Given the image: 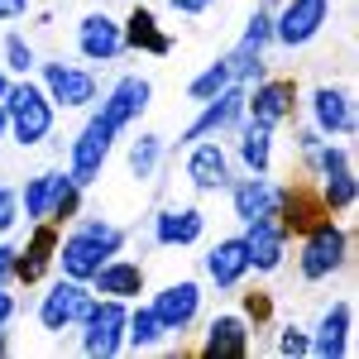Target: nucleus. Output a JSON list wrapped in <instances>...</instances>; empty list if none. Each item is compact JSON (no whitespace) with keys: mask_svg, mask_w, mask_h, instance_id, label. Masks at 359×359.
<instances>
[{"mask_svg":"<svg viewBox=\"0 0 359 359\" xmlns=\"http://www.w3.org/2000/svg\"><path fill=\"white\" fill-rule=\"evenodd\" d=\"M235 158L245 163V172H269L273 168V130L254 125V120H240L235 125Z\"/></svg>","mask_w":359,"mask_h":359,"instance_id":"393cba45","label":"nucleus"},{"mask_svg":"<svg viewBox=\"0 0 359 359\" xmlns=\"http://www.w3.org/2000/svg\"><path fill=\"white\" fill-rule=\"evenodd\" d=\"M230 82H235V72H230V57H216L211 67H201L192 82H187V101H192V106H201V101H211L216 91H225Z\"/></svg>","mask_w":359,"mask_h":359,"instance_id":"c756f323","label":"nucleus"},{"mask_svg":"<svg viewBox=\"0 0 359 359\" xmlns=\"http://www.w3.org/2000/svg\"><path fill=\"white\" fill-rule=\"evenodd\" d=\"M355 196H359L355 163L335 168V172H326V177H316V201H321L326 216H345V211H355Z\"/></svg>","mask_w":359,"mask_h":359,"instance_id":"a878e982","label":"nucleus"},{"mask_svg":"<svg viewBox=\"0 0 359 359\" xmlns=\"http://www.w3.org/2000/svg\"><path fill=\"white\" fill-rule=\"evenodd\" d=\"M201 269H206V278H211V287H216V292H235V287L249 278L245 235H225V240H216V245L206 249Z\"/></svg>","mask_w":359,"mask_h":359,"instance_id":"6ab92c4d","label":"nucleus"},{"mask_svg":"<svg viewBox=\"0 0 359 359\" xmlns=\"http://www.w3.org/2000/svg\"><path fill=\"white\" fill-rule=\"evenodd\" d=\"M201 297H206L201 283H196V278H182V283H168L163 292H154V302H149V306H154L158 326H163L168 335L182 340V335L201 321Z\"/></svg>","mask_w":359,"mask_h":359,"instance_id":"9b49d317","label":"nucleus"},{"mask_svg":"<svg viewBox=\"0 0 359 359\" xmlns=\"http://www.w3.org/2000/svg\"><path fill=\"white\" fill-rule=\"evenodd\" d=\"M53 254H57V230H53V221H34L29 245L15 254V283H39V278H48Z\"/></svg>","mask_w":359,"mask_h":359,"instance_id":"5701e85b","label":"nucleus"},{"mask_svg":"<svg viewBox=\"0 0 359 359\" xmlns=\"http://www.w3.org/2000/svg\"><path fill=\"white\" fill-rule=\"evenodd\" d=\"M15 254H20L15 245H0V287L15 283Z\"/></svg>","mask_w":359,"mask_h":359,"instance_id":"c9c22d12","label":"nucleus"},{"mask_svg":"<svg viewBox=\"0 0 359 359\" xmlns=\"http://www.w3.org/2000/svg\"><path fill=\"white\" fill-rule=\"evenodd\" d=\"M245 82H230L225 91H216L211 101H201V111H196L192 125H182V135H177V144L187 149V144H196V139H211V135H230L240 120H245Z\"/></svg>","mask_w":359,"mask_h":359,"instance_id":"6e6552de","label":"nucleus"},{"mask_svg":"<svg viewBox=\"0 0 359 359\" xmlns=\"http://www.w3.org/2000/svg\"><path fill=\"white\" fill-rule=\"evenodd\" d=\"M0 355H10V340H5V331H0Z\"/></svg>","mask_w":359,"mask_h":359,"instance_id":"ea45409f","label":"nucleus"},{"mask_svg":"<svg viewBox=\"0 0 359 359\" xmlns=\"http://www.w3.org/2000/svg\"><path fill=\"white\" fill-rule=\"evenodd\" d=\"M230 72H235V82H245V86H254V82H264L269 77V67H264V48H254V43H235L230 48Z\"/></svg>","mask_w":359,"mask_h":359,"instance_id":"7c9ffc66","label":"nucleus"},{"mask_svg":"<svg viewBox=\"0 0 359 359\" xmlns=\"http://www.w3.org/2000/svg\"><path fill=\"white\" fill-rule=\"evenodd\" d=\"M15 311H20V302H15V297H10V292L0 287V331H5V326L15 321Z\"/></svg>","mask_w":359,"mask_h":359,"instance_id":"58836bf2","label":"nucleus"},{"mask_svg":"<svg viewBox=\"0 0 359 359\" xmlns=\"http://www.w3.org/2000/svg\"><path fill=\"white\" fill-rule=\"evenodd\" d=\"M278 355H287V359H302L306 355V331L302 326H278Z\"/></svg>","mask_w":359,"mask_h":359,"instance_id":"72a5a7b5","label":"nucleus"},{"mask_svg":"<svg viewBox=\"0 0 359 359\" xmlns=\"http://www.w3.org/2000/svg\"><path fill=\"white\" fill-rule=\"evenodd\" d=\"M77 53L86 57V62H115V57L125 53V29H120V20H111V15H82V25H77Z\"/></svg>","mask_w":359,"mask_h":359,"instance_id":"aec40b11","label":"nucleus"},{"mask_svg":"<svg viewBox=\"0 0 359 359\" xmlns=\"http://www.w3.org/2000/svg\"><path fill=\"white\" fill-rule=\"evenodd\" d=\"M230 211H235V221L249 225L259 221V216H283V201H287V187L273 182L269 172H245V177H230Z\"/></svg>","mask_w":359,"mask_h":359,"instance_id":"1a4fd4ad","label":"nucleus"},{"mask_svg":"<svg viewBox=\"0 0 359 359\" xmlns=\"http://www.w3.org/2000/svg\"><path fill=\"white\" fill-rule=\"evenodd\" d=\"M125 53H154V57H168L172 53V39L163 34V25H158V15L154 10H130V20H125Z\"/></svg>","mask_w":359,"mask_h":359,"instance_id":"b1692460","label":"nucleus"},{"mask_svg":"<svg viewBox=\"0 0 359 359\" xmlns=\"http://www.w3.org/2000/svg\"><path fill=\"white\" fill-rule=\"evenodd\" d=\"M91 302H96L91 283H77V278H57V283H48V292L39 297V326H43L48 335L72 331V326H82V316L91 311Z\"/></svg>","mask_w":359,"mask_h":359,"instance_id":"0eeeda50","label":"nucleus"},{"mask_svg":"<svg viewBox=\"0 0 359 359\" xmlns=\"http://www.w3.org/2000/svg\"><path fill=\"white\" fill-rule=\"evenodd\" d=\"M311 111V130H321L326 139H355V101L340 86H316L306 96Z\"/></svg>","mask_w":359,"mask_h":359,"instance_id":"a211bd4d","label":"nucleus"},{"mask_svg":"<svg viewBox=\"0 0 359 359\" xmlns=\"http://www.w3.org/2000/svg\"><path fill=\"white\" fill-rule=\"evenodd\" d=\"M53 125H57V106L48 101L43 86L29 82V77L10 82V91H5V130L15 135L20 149H39L53 135Z\"/></svg>","mask_w":359,"mask_h":359,"instance_id":"f03ea898","label":"nucleus"},{"mask_svg":"<svg viewBox=\"0 0 359 359\" xmlns=\"http://www.w3.org/2000/svg\"><path fill=\"white\" fill-rule=\"evenodd\" d=\"M0 135H5V106H0Z\"/></svg>","mask_w":359,"mask_h":359,"instance_id":"a19ab883","label":"nucleus"},{"mask_svg":"<svg viewBox=\"0 0 359 359\" xmlns=\"http://www.w3.org/2000/svg\"><path fill=\"white\" fill-rule=\"evenodd\" d=\"M254 345V326L240 311H216L201 335V359H245Z\"/></svg>","mask_w":359,"mask_h":359,"instance_id":"f3484780","label":"nucleus"},{"mask_svg":"<svg viewBox=\"0 0 359 359\" xmlns=\"http://www.w3.org/2000/svg\"><path fill=\"white\" fill-rule=\"evenodd\" d=\"M149 101H154V82H149V77H139V72H125V77L101 96V120H106L111 130L125 135L139 115L149 111Z\"/></svg>","mask_w":359,"mask_h":359,"instance_id":"2eb2a0df","label":"nucleus"},{"mask_svg":"<svg viewBox=\"0 0 359 359\" xmlns=\"http://www.w3.org/2000/svg\"><path fill=\"white\" fill-rule=\"evenodd\" d=\"M326 25H331V0H283L273 10V43L306 48Z\"/></svg>","mask_w":359,"mask_h":359,"instance_id":"9d476101","label":"nucleus"},{"mask_svg":"<svg viewBox=\"0 0 359 359\" xmlns=\"http://www.w3.org/2000/svg\"><path fill=\"white\" fill-rule=\"evenodd\" d=\"M34 62H39V57H34V43H29L25 34H10V39H5V67H10L15 77H29Z\"/></svg>","mask_w":359,"mask_h":359,"instance_id":"473e14b6","label":"nucleus"},{"mask_svg":"<svg viewBox=\"0 0 359 359\" xmlns=\"http://www.w3.org/2000/svg\"><path fill=\"white\" fill-rule=\"evenodd\" d=\"M350 331H355V306L331 302L316 316V326L306 331V355L311 359H345L350 355Z\"/></svg>","mask_w":359,"mask_h":359,"instance_id":"dca6fc26","label":"nucleus"},{"mask_svg":"<svg viewBox=\"0 0 359 359\" xmlns=\"http://www.w3.org/2000/svg\"><path fill=\"white\" fill-rule=\"evenodd\" d=\"M43 91H48V101H53L57 111H86V106H96L101 101V77L82 67V62H43Z\"/></svg>","mask_w":359,"mask_h":359,"instance_id":"423d86ee","label":"nucleus"},{"mask_svg":"<svg viewBox=\"0 0 359 359\" xmlns=\"http://www.w3.org/2000/svg\"><path fill=\"white\" fill-rule=\"evenodd\" d=\"M292 111H297V86L287 77H264L245 91V120H254V125L278 130L283 120H292Z\"/></svg>","mask_w":359,"mask_h":359,"instance_id":"4468645a","label":"nucleus"},{"mask_svg":"<svg viewBox=\"0 0 359 359\" xmlns=\"http://www.w3.org/2000/svg\"><path fill=\"white\" fill-rule=\"evenodd\" d=\"M163 135H139L130 139V177L135 182H154V172H158V163H163Z\"/></svg>","mask_w":359,"mask_h":359,"instance_id":"c85d7f7f","label":"nucleus"},{"mask_svg":"<svg viewBox=\"0 0 359 359\" xmlns=\"http://www.w3.org/2000/svg\"><path fill=\"white\" fill-rule=\"evenodd\" d=\"M350 264V230L331 216L311 221L302 230V254H297V273L302 283H326Z\"/></svg>","mask_w":359,"mask_h":359,"instance_id":"7ed1b4c3","label":"nucleus"},{"mask_svg":"<svg viewBox=\"0 0 359 359\" xmlns=\"http://www.w3.org/2000/svg\"><path fill=\"white\" fill-rule=\"evenodd\" d=\"M206 235V216L201 206H163L154 211V245L163 249H187Z\"/></svg>","mask_w":359,"mask_h":359,"instance_id":"412c9836","label":"nucleus"},{"mask_svg":"<svg viewBox=\"0 0 359 359\" xmlns=\"http://www.w3.org/2000/svg\"><path fill=\"white\" fill-rule=\"evenodd\" d=\"M168 340V331L158 326L154 306H130V321H125V350H158Z\"/></svg>","mask_w":359,"mask_h":359,"instance_id":"cd10ccee","label":"nucleus"},{"mask_svg":"<svg viewBox=\"0 0 359 359\" xmlns=\"http://www.w3.org/2000/svg\"><path fill=\"white\" fill-rule=\"evenodd\" d=\"M29 15V0H0V25H15Z\"/></svg>","mask_w":359,"mask_h":359,"instance_id":"e433bc0d","label":"nucleus"},{"mask_svg":"<svg viewBox=\"0 0 359 359\" xmlns=\"http://www.w3.org/2000/svg\"><path fill=\"white\" fill-rule=\"evenodd\" d=\"M125 240H130V230H125V225L106 221V216H86V221H77L67 235H57L53 264L62 269V278L91 283V273H96L106 259H115V254L125 249Z\"/></svg>","mask_w":359,"mask_h":359,"instance_id":"f257e3e1","label":"nucleus"},{"mask_svg":"<svg viewBox=\"0 0 359 359\" xmlns=\"http://www.w3.org/2000/svg\"><path fill=\"white\" fill-rule=\"evenodd\" d=\"M182 172H187V182H192V192L211 196V192H225L230 187V154L221 149V139H196V144H187V163H182Z\"/></svg>","mask_w":359,"mask_h":359,"instance_id":"f8f14e48","label":"nucleus"},{"mask_svg":"<svg viewBox=\"0 0 359 359\" xmlns=\"http://www.w3.org/2000/svg\"><path fill=\"white\" fill-rule=\"evenodd\" d=\"M125 321H130V302L96 297L91 311L82 316V355H91V359L125 355Z\"/></svg>","mask_w":359,"mask_h":359,"instance_id":"39448f33","label":"nucleus"},{"mask_svg":"<svg viewBox=\"0 0 359 359\" xmlns=\"http://www.w3.org/2000/svg\"><path fill=\"white\" fill-rule=\"evenodd\" d=\"M57 187H62V172L57 168H48V172H34V177H25V192H20V216H25L29 225L34 221H48V211H53V196Z\"/></svg>","mask_w":359,"mask_h":359,"instance_id":"bb28decb","label":"nucleus"},{"mask_svg":"<svg viewBox=\"0 0 359 359\" xmlns=\"http://www.w3.org/2000/svg\"><path fill=\"white\" fill-rule=\"evenodd\" d=\"M168 5H172L177 15H206V10H211V0H168Z\"/></svg>","mask_w":359,"mask_h":359,"instance_id":"4c0bfd02","label":"nucleus"},{"mask_svg":"<svg viewBox=\"0 0 359 359\" xmlns=\"http://www.w3.org/2000/svg\"><path fill=\"white\" fill-rule=\"evenodd\" d=\"M20 221V192L15 187H0V235H10Z\"/></svg>","mask_w":359,"mask_h":359,"instance_id":"f704fd0d","label":"nucleus"},{"mask_svg":"<svg viewBox=\"0 0 359 359\" xmlns=\"http://www.w3.org/2000/svg\"><path fill=\"white\" fill-rule=\"evenodd\" d=\"M91 292L96 297H115V302H139L144 292V264L139 259H106L96 273H91Z\"/></svg>","mask_w":359,"mask_h":359,"instance_id":"4be33fe9","label":"nucleus"},{"mask_svg":"<svg viewBox=\"0 0 359 359\" xmlns=\"http://www.w3.org/2000/svg\"><path fill=\"white\" fill-rule=\"evenodd\" d=\"M115 139H120V130H111V125L101 120V111L86 115V125L77 130V139L67 144V172H72V182H77V187L101 182V172H106V158H111Z\"/></svg>","mask_w":359,"mask_h":359,"instance_id":"20e7f679","label":"nucleus"},{"mask_svg":"<svg viewBox=\"0 0 359 359\" xmlns=\"http://www.w3.org/2000/svg\"><path fill=\"white\" fill-rule=\"evenodd\" d=\"M287 240L292 230L283 225V216H259L245 225V249H249V273H278L287 259Z\"/></svg>","mask_w":359,"mask_h":359,"instance_id":"ddd939ff","label":"nucleus"},{"mask_svg":"<svg viewBox=\"0 0 359 359\" xmlns=\"http://www.w3.org/2000/svg\"><path fill=\"white\" fill-rule=\"evenodd\" d=\"M82 192L86 187H77L72 182V172H62V187H57V196H53V211H48V221H77L82 216Z\"/></svg>","mask_w":359,"mask_h":359,"instance_id":"2f4dec72","label":"nucleus"}]
</instances>
